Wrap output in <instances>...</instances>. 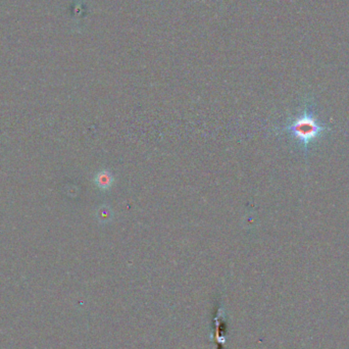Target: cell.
<instances>
[{
  "instance_id": "cell-1",
  "label": "cell",
  "mask_w": 349,
  "mask_h": 349,
  "mask_svg": "<svg viewBox=\"0 0 349 349\" xmlns=\"http://www.w3.org/2000/svg\"><path fill=\"white\" fill-rule=\"evenodd\" d=\"M288 129L292 135L298 139V141L303 144L305 151H307L308 144L311 141L316 140L324 132L330 130L328 127L318 122L308 108H305L303 114L296 118Z\"/></svg>"
}]
</instances>
